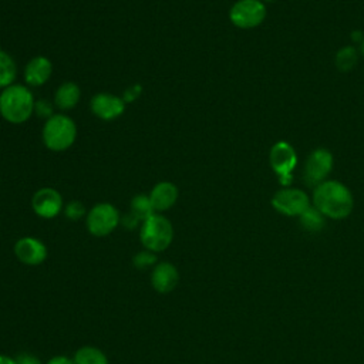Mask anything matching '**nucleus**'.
<instances>
[{
	"mask_svg": "<svg viewBox=\"0 0 364 364\" xmlns=\"http://www.w3.org/2000/svg\"><path fill=\"white\" fill-rule=\"evenodd\" d=\"M333 169V155L328 149L317 148L314 149L304 162L303 176L309 186L316 188L321 182L327 181L328 173Z\"/></svg>",
	"mask_w": 364,
	"mask_h": 364,
	"instance_id": "obj_9",
	"label": "nucleus"
},
{
	"mask_svg": "<svg viewBox=\"0 0 364 364\" xmlns=\"http://www.w3.org/2000/svg\"><path fill=\"white\" fill-rule=\"evenodd\" d=\"M44 145L54 152H63L73 146L77 138V125L68 115L54 114L46 119L41 131Z\"/></svg>",
	"mask_w": 364,
	"mask_h": 364,
	"instance_id": "obj_3",
	"label": "nucleus"
},
{
	"mask_svg": "<svg viewBox=\"0 0 364 364\" xmlns=\"http://www.w3.org/2000/svg\"><path fill=\"white\" fill-rule=\"evenodd\" d=\"M357 60H358L357 51H355V48L351 47V46L341 47V48L336 53V67H337L340 71H343V73L350 71L353 67H355Z\"/></svg>",
	"mask_w": 364,
	"mask_h": 364,
	"instance_id": "obj_21",
	"label": "nucleus"
},
{
	"mask_svg": "<svg viewBox=\"0 0 364 364\" xmlns=\"http://www.w3.org/2000/svg\"><path fill=\"white\" fill-rule=\"evenodd\" d=\"M91 112L102 121H114L125 111V101L122 97L109 92H98L90 101Z\"/></svg>",
	"mask_w": 364,
	"mask_h": 364,
	"instance_id": "obj_12",
	"label": "nucleus"
},
{
	"mask_svg": "<svg viewBox=\"0 0 364 364\" xmlns=\"http://www.w3.org/2000/svg\"><path fill=\"white\" fill-rule=\"evenodd\" d=\"M263 1H267V3H272V1H276V0H263Z\"/></svg>",
	"mask_w": 364,
	"mask_h": 364,
	"instance_id": "obj_31",
	"label": "nucleus"
},
{
	"mask_svg": "<svg viewBox=\"0 0 364 364\" xmlns=\"http://www.w3.org/2000/svg\"><path fill=\"white\" fill-rule=\"evenodd\" d=\"M80 98H81L80 87L73 81H67L60 84L58 88L55 90L54 105L63 112L70 111L78 104Z\"/></svg>",
	"mask_w": 364,
	"mask_h": 364,
	"instance_id": "obj_16",
	"label": "nucleus"
},
{
	"mask_svg": "<svg viewBox=\"0 0 364 364\" xmlns=\"http://www.w3.org/2000/svg\"><path fill=\"white\" fill-rule=\"evenodd\" d=\"M34 95L27 85L13 84L0 92V115L4 121L18 125L34 114Z\"/></svg>",
	"mask_w": 364,
	"mask_h": 364,
	"instance_id": "obj_2",
	"label": "nucleus"
},
{
	"mask_svg": "<svg viewBox=\"0 0 364 364\" xmlns=\"http://www.w3.org/2000/svg\"><path fill=\"white\" fill-rule=\"evenodd\" d=\"M46 364H74V360H73V357L58 354V355H54V357L48 358Z\"/></svg>",
	"mask_w": 364,
	"mask_h": 364,
	"instance_id": "obj_28",
	"label": "nucleus"
},
{
	"mask_svg": "<svg viewBox=\"0 0 364 364\" xmlns=\"http://www.w3.org/2000/svg\"><path fill=\"white\" fill-rule=\"evenodd\" d=\"M158 263V257L156 253L142 249L139 252H136L132 257V266L138 270H146V269H152L155 264Z\"/></svg>",
	"mask_w": 364,
	"mask_h": 364,
	"instance_id": "obj_22",
	"label": "nucleus"
},
{
	"mask_svg": "<svg viewBox=\"0 0 364 364\" xmlns=\"http://www.w3.org/2000/svg\"><path fill=\"white\" fill-rule=\"evenodd\" d=\"M269 164L279 176L280 185L289 188L293 181L291 171L297 164V155L293 145L287 141H277L269 154Z\"/></svg>",
	"mask_w": 364,
	"mask_h": 364,
	"instance_id": "obj_6",
	"label": "nucleus"
},
{
	"mask_svg": "<svg viewBox=\"0 0 364 364\" xmlns=\"http://www.w3.org/2000/svg\"><path fill=\"white\" fill-rule=\"evenodd\" d=\"M63 212H64V216H65L67 219L75 222V220H80V219L85 218V215H87L88 210L85 209V206H84L82 202H80V200H70L68 203L64 205Z\"/></svg>",
	"mask_w": 364,
	"mask_h": 364,
	"instance_id": "obj_23",
	"label": "nucleus"
},
{
	"mask_svg": "<svg viewBox=\"0 0 364 364\" xmlns=\"http://www.w3.org/2000/svg\"><path fill=\"white\" fill-rule=\"evenodd\" d=\"M31 208L41 219H54L64 209L61 193L54 188H40L31 198Z\"/></svg>",
	"mask_w": 364,
	"mask_h": 364,
	"instance_id": "obj_11",
	"label": "nucleus"
},
{
	"mask_svg": "<svg viewBox=\"0 0 364 364\" xmlns=\"http://www.w3.org/2000/svg\"><path fill=\"white\" fill-rule=\"evenodd\" d=\"M173 240V226L162 213H154L139 226V242L144 249L154 253L166 250Z\"/></svg>",
	"mask_w": 364,
	"mask_h": 364,
	"instance_id": "obj_4",
	"label": "nucleus"
},
{
	"mask_svg": "<svg viewBox=\"0 0 364 364\" xmlns=\"http://www.w3.org/2000/svg\"><path fill=\"white\" fill-rule=\"evenodd\" d=\"M300 225L304 230L310 232V233H317L324 228V215L314 206H309L300 216Z\"/></svg>",
	"mask_w": 364,
	"mask_h": 364,
	"instance_id": "obj_19",
	"label": "nucleus"
},
{
	"mask_svg": "<svg viewBox=\"0 0 364 364\" xmlns=\"http://www.w3.org/2000/svg\"><path fill=\"white\" fill-rule=\"evenodd\" d=\"M141 223H142V222H141L132 212H128V213H125V215L121 216V225H122L127 230H134V229L139 228Z\"/></svg>",
	"mask_w": 364,
	"mask_h": 364,
	"instance_id": "obj_25",
	"label": "nucleus"
},
{
	"mask_svg": "<svg viewBox=\"0 0 364 364\" xmlns=\"http://www.w3.org/2000/svg\"><path fill=\"white\" fill-rule=\"evenodd\" d=\"M34 114L40 118L48 119L53 114V104L48 100H37L34 104Z\"/></svg>",
	"mask_w": 364,
	"mask_h": 364,
	"instance_id": "obj_24",
	"label": "nucleus"
},
{
	"mask_svg": "<svg viewBox=\"0 0 364 364\" xmlns=\"http://www.w3.org/2000/svg\"><path fill=\"white\" fill-rule=\"evenodd\" d=\"M141 91H142V88H141L138 84L131 85L129 88L125 90V92H124V95H122V100L125 101V104H127V102H131V101H135V100L138 98V95L141 94Z\"/></svg>",
	"mask_w": 364,
	"mask_h": 364,
	"instance_id": "obj_27",
	"label": "nucleus"
},
{
	"mask_svg": "<svg viewBox=\"0 0 364 364\" xmlns=\"http://www.w3.org/2000/svg\"><path fill=\"white\" fill-rule=\"evenodd\" d=\"M17 260L26 266H40L46 262L48 250L46 243L36 236H23L13 246Z\"/></svg>",
	"mask_w": 364,
	"mask_h": 364,
	"instance_id": "obj_10",
	"label": "nucleus"
},
{
	"mask_svg": "<svg viewBox=\"0 0 364 364\" xmlns=\"http://www.w3.org/2000/svg\"><path fill=\"white\" fill-rule=\"evenodd\" d=\"M151 203L156 213H162L169 210L178 200L179 191L178 186L169 181H162L154 185L151 192L148 193Z\"/></svg>",
	"mask_w": 364,
	"mask_h": 364,
	"instance_id": "obj_14",
	"label": "nucleus"
},
{
	"mask_svg": "<svg viewBox=\"0 0 364 364\" xmlns=\"http://www.w3.org/2000/svg\"><path fill=\"white\" fill-rule=\"evenodd\" d=\"M17 77V65L14 58L6 53L4 50H0V90H4L14 84Z\"/></svg>",
	"mask_w": 364,
	"mask_h": 364,
	"instance_id": "obj_18",
	"label": "nucleus"
},
{
	"mask_svg": "<svg viewBox=\"0 0 364 364\" xmlns=\"http://www.w3.org/2000/svg\"><path fill=\"white\" fill-rule=\"evenodd\" d=\"M121 223L118 209L108 202L94 205L85 215V228L90 235L95 237H105L111 235Z\"/></svg>",
	"mask_w": 364,
	"mask_h": 364,
	"instance_id": "obj_5",
	"label": "nucleus"
},
{
	"mask_svg": "<svg viewBox=\"0 0 364 364\" xmlns=\"http://www.w3.org/2000/svg\"><path fill=\"white\" fill-rule=\"evenodd\" d=\"M151 287L159 294H168L175 290L179 283V270L178 267L168 260L158 262L149 274Z\"/></svg>",
	"mask_w": 364,
	"mask_h": 364,
	"instance_id": "obj_13",
	"label": "nucleus"
},
{
	"mask_svg": "<svg viewBox=\"0 0 364 364\" xmlns=\"http://www.w3.org/2000/svg\"><path fill=\"white\" fill-rule=\"evenodd\" d=\"M264 17L266 6L262 0H237L229 10L230 23L243 30L260 26Z\"/></svg>",
	"mask_w": 364,
	"mask_h": 364,
	"instance_id": "obj_7",
	"label": "nucleus"
},
{
	"mask_svg": "<svg viewBox=\"0 0 364 364\" xmlns=\"http://www.w3.org/2000/svg\"><path fill=\"white\" fill-rule=\"evenodd\" d=\"M313 206L326 218L344 219L354 208L351 191L338 181H324L313 191Z\"/></svg>",
	"mask_w": 364,
	"mask_h": 364,
	"instance_id": "obj_1",
	"label": "nucleus"
},
{
	"mask_svg": "<svg viewBox=\"0 0 364 364\" xmlns=\"http://www.w3.org/2000/svg\"><path fill=\"white\" fill-rule=\"evenodd\" d=\"M16 361H17V364H43V361L37 355L27 353V351L18 353L16 355Z\"/></svg>",
	"mask_w": 364,
	"mask_h": 364,
	"instance_id": "obj_26",
	"label": "nucleus"
},
{
	"mask_svg": "<svg viewBox=\"0 0 364 364\" xmlns=\"http://www.w3.org/2000/svg\"><path fill=\"white\" fill-rule=\"evenodd\" d=\"M129 212H132L141 222H144L145 219H148L149 216H152L155 212L152 203H151V199L148 195H144V193H139V195H135L132 199H131V203H129Z\"/></svg>",
	"mask_w": 364,
	"mask_h": 364,
	"instance_id": "obj_20",
	"label": "nucleus"
},
{
	"mask_svg": "<svg viewBox=\"0 0 364 364\" xmlns=\"http://www.w3.org/2000/svg\"><path fill=\"white\" fill-rule=\"evenodd\" d=\"M361 53L364 54V40H363V44H361Z\"/></svg>",
	"mask_w": 364,
	"mask_h": 364,
	"instance_id": "obj_30",
	"label": "nucleus"
},
{
	"mask_svg": "<svg viewBox=\"0 0 364 364\" xmlns=\"http://www.w3.org/2000/svg\"><path fill=\"white\" fill-rule=\"evenodd\" d=\"M23 74L28 87H41L50 80L53 74V64L47 57L37 55L26 64Z\"/></svg>",
	"mask_w": 364,
	"mask_h": 364,
	"instance_id": "obj_15",
	"label": "nucleus"
},
{
	"mask_svg": "<svg viewBox=\"0 0 364 364\" xmlns=\"http://www.w3.org/2000/svg\"><path fill=\"white\" fill-rule=\"evenodd\" d=\"M74 364H109L107 354L95 346H82L73 355Z\"/></svg>",
	"mask_w": 364,
	"mask_h": 364,
	"instance_id": "obj_17",
	"label": "nucleus"
},
{
	"mask_svg": "<svg viewBox=\"0 0 364 364\" xmlns=\"http://www.w3.org/2000/svg\"><path fill=\"white\" fill-rule=\"evenodd\" d=\"M270 203L274 210L291 218L300 216L310 206V199L309 195L301 189L283 188L273 195Z\"/></svg>",
	"mask_w": 364,
	"mask_h": 364,
	"instance_id": "obj_8",
	"label": "nucleus"
},
{
	"mask_svg": "<svg viewBox=\"0 0 364 364\" xmlns=\"http://www.w3.org/2000/svg\"><path fill=\"white\" fill-rule=\"evenodd\" d=\"M0 364H17V361H16V357L0 353Z\"/></svg>",
	"mask_w": 364,
	"mask_h": 364,
	"instance_id": "obj_29",
	"label": "nucleus"
}]
</instances>
